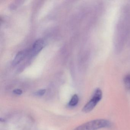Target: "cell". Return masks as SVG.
<instances>
[{"mask_svg":"<svg viewBox=\"0 0 130 130\" xmlns=\"http://www.w3.org/2000/svg\"><path fill=\"white\" fill-rule=\"evenodd\" d=\"M13 92L15 94H17V95H20L23 92L21 89H16L13 90Z\"/></svg>","mask_w":130,"mask_h":130,"instance_id":"cell-8","label":"cell"},{"mask_svg":"<svg viewBox=\"0 0 130 130\" xmlns=\"http://www.w3.org/2000/svg\"><path fill=\"white\" fill-rule=\"evenodd\" d=\"M102 98V92L99 88H97L93 93L91 99L86 103L83 108V112L85 113L90 112L96 106Z\"/></svg>","mask_w":130,"mask_h":130,"instance_id":"cell-2","label":"cell"},{"mask_svg":"<svg viewBox=\"0 0 130 130\" xmlns=\"http://www.w3.org/2000/svg\"><path fill=\"white\" fill-rule=\"evenodd\" d=\"M26 54L24 51H21L18 52L15 57L14 58L12 62V65L13 66H16L20 63L25 58Z\"/></svg>","mask_w":130,"mask_h":130,"instance_id":"cell-4","label":"cell"},{"mask_svg":"<svg viewBox=\"0 0 130 130\" xmlns=\"http://www.w3.org/2000/svg\"><path fill=\"white\" fill-rule=\"evenodd\" d=\"M111 126V122L105 119L92 120L84 123L73 130H96Z\"/></svg>","mask_w":130,"mask_h":130,"instance_id":"cell-1","label":"cell"},{"mask_svg":"<svg viewBox=\"0 0 130 130\" xmlns=\"http://www.w3.org/2000/svg\"><path fill=\"white\" fill-rule=\"evenodd\" d=\"M46 92V90L41 89L38 90V91L35 93V95L38 96H42L44 95V94Z\"/></svg>","mask_w":130,"mask_h":130,"instance_id":"cell-7","label":"cell"},{"mask_svg":"<svg viewBox=\"0 0 130 130\" xmlns=\"http://www.w3.org/2000/svg\"><path fill=\"white\" fill-rule=\"evenodd\" d=\"M45 45L44 41L41 39L36 40L32 45V54L33 56L38 55L42 51Z\"/></svg>","mask_w":130,"mask_h":130,"instance_id":"cell-3","label":"cell"},{"mask_svg":"<svg viewBox=\"0 0 130 130\" xmlns=\"http://www.w3.org/2000/svg\"><path fill=\"white\" fill-rule=\"evenodd\" d=\"M79 101V97L76 94H74L70 102L69 105L71 106H74L78 104Z\"/></svg>","mask_w":130,"mask_h":130,"instance_id":"cell-5","label":"cell"},{"mask_svg":"<svg viewBox=\"0 0 130 130\" xmlns=\"http://www.w3.org/2000/svg\"><path fill=\"white\" fill-rule=\"evenodd\" d=\"M124 82L126 88L130 90V74H127L125 76L124 79Z\"/></svg>","mask_w":130,"mask_h":130,"instance_id":"cell-6","label":"cell"}]
</instances>
